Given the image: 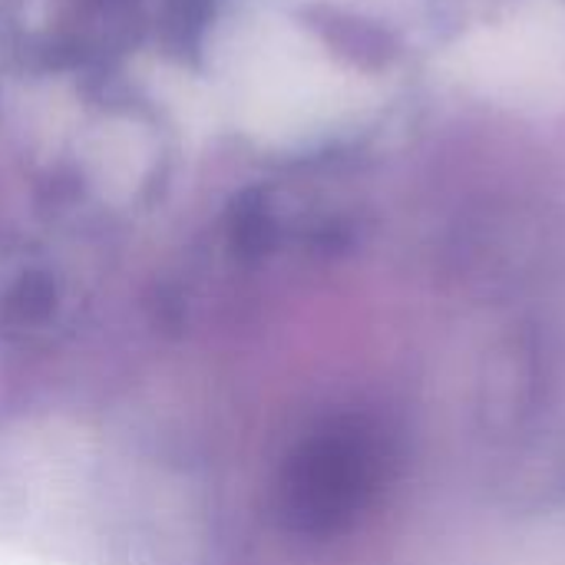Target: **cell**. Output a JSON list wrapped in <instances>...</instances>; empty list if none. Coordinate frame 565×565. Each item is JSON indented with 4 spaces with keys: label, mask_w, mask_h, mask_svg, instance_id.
<instances>
[{
    "label": "cell",
    "mask_w": 565,
    "mask_h": 565,
    "mask_svg": "<svg viewBox=\"0 0 565 565\" xmlns=\"http://www.w3.org/2000/svg\"><path fill=\"white\" fill-rule=\"evenodd\" d=\"M0 565H56L50 559H40L33 553H20V550H0Z\"/></svg>",
    "instance_id": "6da1fadb"
}]
</instances>
